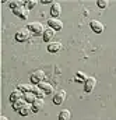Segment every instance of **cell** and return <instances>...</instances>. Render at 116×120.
Segmentation results:
<instances>
[{"instance_id": "24", "label": "cell", "mask_w": 116, "mask_h": 120, "mask_svg": "<svg viewBox=\"0 0 116 120\" xmlns=\"http://www.w3.org/2000/svg\"><path fill=\"white\" fill-rule=\"evenodd\" d=\"M41 3H43V4H49V3H52V1H50V0H42Z\"/></svg>"}, {"instance_id": "6", "label": "cell", "mask_w": 116, "mask_h": 120, "mask_svg": "<svg viewBox=\"0 0 116 120\" xmlns=\"http://www.w3.org/2000/svg\"><path fill=\"white\" fill-rule=\"evenodd\" d=\"M66 96H67V94H66L64 90L58 91V92L55 94V96H53V103H55V105H62V103L66 101Z\"/></svg>"}, {"instance_id": "8", "label": "cell", "mask_w": 116, "mask_h": 120, "mask_svg": "<svg viewBox=\"0 0 116 120\" xmlns=\"http://www.w3.org/2000/svg\"><path fill=\"white\" fill-rule=\"evenodd\" d=\"M60 14H62V6H60V3L53 1L52 6H50V15H52L53 18H59Z\"/></svg>"}, {"instance_id": "18", "label": "cell", "mask_w": 116, "mask_h": 120, "mask_svg": "<svg viewBox=\"0 0 116 120\" xmlns=\"http://www.w3.org/2000/svg\"><path fill=\"white\" fill-rule=\"evenodd\" d=\"M87 78L88 77L85 75V73H83V71H77L76 75H74V80H76L77 82H85Z\"/></svg>"}, {"instance_id": "17", "label": "cell", "mask_w": 116, "mask_h": 120, "mask_svg": "<svg viewBox=\"0 0 116 120\" xmlns=\"http://www.w3.org/2000/svg\"><path fill=\"white\" fill-rule=\"evenodd\" d=\"M34 84H20L18 87H17V90H20V91H23L24 94L25 92H32L34 91Z\"/></svg>"}, {"instance_id": "13", "label": "cell", "mask_w": 116, "mask_h": 120, "mask_svg": "<svg viewBox=\"0 0 116 120\" xmlns=\"http://www.w3.org/2000/svg\"><path fill=\"white\" fill-rule=\"evenodd\" d=\"M60 49H62V43L60 42H50L48 45V52L49 53H58Z\"/></svg>"}, {"instance_id": "5", "label": "cell", "mask_w": 116, "mask_h": 120, "mask_svg": "<svg viewBox=\"0 0 116 120\" xmlns=\"http://www.w3.org/2000/svg\"><path fill=\"white\" fill-rule=\"evenodd\" d=\"M48 25H49V28H52V30H55V31L63 30V22H62V20H59V18L50 17V18L48 20Z\"/></svg>"}, {"instance_id": "25", "label": "cell", "mask_w": 116, "mask_h": 120, "mask_svg": "<svg viewBox=\"0 0 116 120\" xmlns=\"http://www.w3.org/2000/svg\"><path fill=\"white\" fill-rule=\"evenodd\" d=\"M0 120H8V119H7L6 116H1V117H0Z\"/></svg>"}, {"instance_id": "10", "label": "cell", "mask_w": 116, "mask_h": 120, "mask_svg": "<svg viewBox=\"0 0 116 120\" xmlns=\"http://www.w3.org/2000/svg\"><path fill=\"white\" fill-rule=\"evenodd\" d=\"M23 98H24V92L20 91V90H14L10 94V102H11V103L17 102V101H20V99H23Z\"/></svg>"}, {"instance_id": "22", "label": "cell", "mask_w": 116, "mask_h": 120, "mask_svg": "<svg viewBox=\"0 0 116 120\" xmlns=\"http://www.w3.org/2000/svg\"><path fill=\"white\" fill-rule=\"evenodd\" d=\"M97 4H98V7H99V8H106V7H108V4H109V1H108V0H98V1H97Z\"/></svg>"}, {"instance_id": "7", "label": "cell", "mask_w": 116, "mask_h": 120, "mask_svg": "<svg viewBox=\"0 0 116 120\" xmlns=\"http://www.w3.org/2000/svg\"><path fill=\"white\" fill-rule=\"evenodd\" d=\"M89 27H91V30L94 31L95 34H101V32H104V30H105V25L101 21H98V20H92L89 22Z\"/></svg>"}, {"instance_id": "12", "label": "cell", "mask_w": 116, "mask_h": 120, "mask_svg": "<svg viewBox=\"0 0 116 120\" xmlns=\"http://www.w3.org/2000/svg\"><path fill=\"white\" fill-rule=\"evenodd\" d=\"M43 105H45V102H43V99H41V98H38L34 103H32V113H38L42 108H43Z\"/></svg>"}, {"instance_id": "19", "label": "cell", "mask_w": 116, "mask_h": 120, "mask_svg": "<svg viewBox=\"0 0 116 120\" xmlns=\"http://www.w3.org/2000/svg\"><path fill=\"white\" fill-rule=\"evenodd\" d=\"M70 117H71V113H70V110H67V109H63V110L59 113L58 120H70Z\"/></svg>"}, {"instance_id": "4", "label": "cell", "mask_w": 116, "mask_h": 120, "mask_svg": "<svg viewBox=\"0 0 116 120\" xmlns=\"http://www.w3.org/2000/svg\"><path fill=\"white\" fill-rule=\"evenodd\" d=\"M13 14L17 15V17L21 18V20H27V18L29 17V10L25 7V6H23V7L14 8V10H13Z\"/></svg>"}, {"instance_id": "16", "label": "cell", "mask_w": 116, "mask_h": 120, "mask_svg": "<svg viewBox=\"0 0 116 120\" xmlns=\"http://www.w3.org/2000/svg\"><path fill=\"white\" fill-rule=\"evenodd\" d=\"M24 99H25L27 103H31V105H32L38 98H36V95H35L34 92H25V94H24Z\"/></svg>"}, {"instance_id": "20", "label": "cell", "mask_w": 116, "mask_h": 120, "mask_svg": "<svg viewBox=\"0 0 116 120\" xmlns=\"http://www.w3.org/2000/svg\"><path fill=\"white\" fill-rule=\"evenodd\" d=\"M27 102H25V99L23 98V99H20V101H17V102H14V103H11V106H13V109L15 110V112H18L24 105H25Z\"/></svg>"}, {"instance_id": "9", "label": "cell", "mask_w": 116, "mask_h": 120, "mask_svg": "<svg viewBox=\"0 0 116 120\" xmlns=\"http://www.w3.org/2000/svg\"><path fill=\"white\" fill-rule=\"evenodd\" d=\"M95 85H97L95 77H88L87 81L84 82V91H85V92H92V90L95 88Z\"/></svg>"}, {"instance_id": "11", "label": "cell", "mask_w": 116, "mask_h": 120, "mask_svg": "<svg viewBox=\"0 0 116 120\" xmlns=\"http://www.w3.org/2000/svg\"><path fill=\"white\" fill-rule=\"evenodd\" d=\"M55 32L56 31L52 30V28H45V32H43V35H42V38H43V41L45 42H50L52 39H53V36H55Z\"/></svg>"}, {"instance_id": "14", "label": "cell", "mask_w": 116, "mask_h": 120, "mask_svg": "<svg viewBox=\"0 0 116 120\" xmlns=\"http://www.w3.org/2000/svg\"><path fill=\"white\" fill-rule=\"evenodd\" d=\"M38 87H39V88H42V90L45 91V94H46V95H50V94H53V85H52V84H49V82H46V81L41 82Z\"/></svg>"}, {"instance_id": "15", "label": "cell", "mask_w": 116, "mask_h": 120, "mask_svg": "<svg viewBox=\"0 0 116 120\" xmlns=\"http://www.w3.org/2000/svg\"><path fill=\"white\" fill-rule=\"evenodd\" d=\"M18 113H20L21 116H28L29 113H32V105H31V103H25V105L18 110Z\"/></svg>"}, {"instance_id": "2", "label": "cell", "mask_w": 116, "mask_h": 120, "mask_svg": "<svg viewBox=\"0 0 116 120\" xmlns=\"http://www.w3.org/2000/svg\"><path fill=\"white\" fill-rule=\"evenodd\" d=\"M31 35H32L31 31H29L27 27H24V28H21L20 31L15 32V41H17V42H25V41L29 39Z\"/></svg>"}, {"instance_id": "21", "label": "cell", "mask_w": 116, "mask_h": 120, "mask_svg": "<svg viewBox=\"0 0 116 120\" xmlns=\"http://www.w3.org/2000/svg\"><path fill=\"white\" fill-rule=\"evenodd\" d=\"M32 92L36 95V98H41V99H43V96L46 95V94H45V91L42 90V88H39L38 85H35V87H34V91H32Z\"/></svg>"}, {"instance_id": "1", "label": "cell", "mask_w": 116, "mask_h": 120, "mask_svg": "<svg viewBox=\"0 0 116 120\" xmlns=\"http://www.w3.org/2000/svg\"><path fill=\"white\" fill-rule=\"evenodd\" d=\"M45 71L43 70H35L32 74H31V82L34 84V85H39L41 82H43L45 81Z\"/></svg>"}, {"instance_id": "3", "label": "cell", "mask_w": 116, "mask_h": 120, "mask_svg": "<svg viewBox=\"0 0 116 120\" xmlns=\"http://www.w3.org/2000/svg\"><path fill=\"white\" fill-rule=\"evenodd\" d=\"M27 28L34 35H43V32H45V28H43V25L41 22H31V24L27 25Z\"/></svg>"}, {"instance_id": "23", "label": "cell", "mask_w": 116, "mask_h": 120, "mask_svg": "<svg viewBox=\"0 0 116 120\" xmlns=\"http://www.w3.org/2000/svg\"><path fill=\"white\" fill-rule=\"evenodd\" d=\"M36 6V0H28V1H25V7L31 10V8H34Z\"/></svg>"}]
</instances>
